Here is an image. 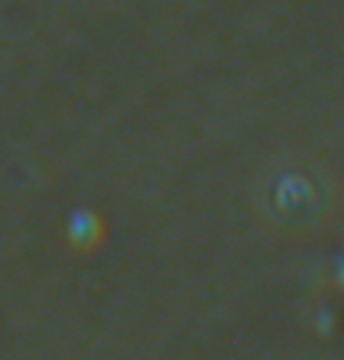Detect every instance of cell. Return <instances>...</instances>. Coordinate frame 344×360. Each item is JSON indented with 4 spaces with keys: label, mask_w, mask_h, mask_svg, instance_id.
I'll return each instance as SVG.
<instances>
[{
    "label": "cell",
    "mask_w": 344,
    "mask_h": 360,
    "mask_svg": "<svg viewBox=\"0 0 344 360\" xmlns=\"http://www.w3.org/2000/svg\"><path fill=\"white\" fill-rule=\"evenodd\" d=\"M102 236H104V226L97 214L87 212V210L85 212L73 214V219L69 224V238L76 248L92 250L99 240H102Z\"/></svg>",
    "instance_id": "1"
}]
</instances>
